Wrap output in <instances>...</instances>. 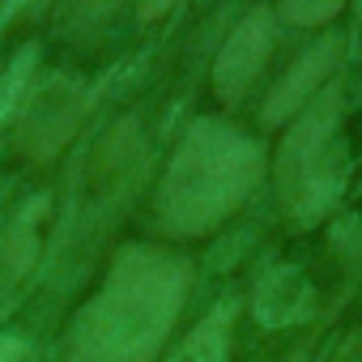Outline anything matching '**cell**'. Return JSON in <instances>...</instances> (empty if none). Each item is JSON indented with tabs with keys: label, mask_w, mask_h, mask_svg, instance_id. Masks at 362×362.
Listing matches in <instances>:
<instances>
[{
	"label": "cell",
	"mask_w": 362,
	"mask_h": 362,
	"mask_svg": "<svg viewBox=\"0 0 362 362\" xmlns=\"http://www.w3.org/2000/svg\"><path fill=\"white\" fill-rule=\"evenodd\" d=\"M43 214H47V197L30 201L5 230H0V315L18 303L22 286L30 281V273H35V264H39Z\"/></svg>",
	"instance_id": "cell-6"
},
{
	"label": "cell",
	"mask_w": 362,
	"mask_h": 362,
	"mask_svg": "<svg viewBox=\"0 0 362 362\" xmlns=\"http://www.w3.org/2000/svg\"><path fill=\"white\" fill-rule=\"evenodd\" d=\"M315 298H311V281L294 269V264H273L260 273L256 290H252V311L264 328H290L303 324L311 315Z\"/></svg>",
	"instance_id": "cell-8"
},
{
	"label": "cell",
	"mask_w": 362,
	"mask_h": 362,
	"mask_svg": "<svg viewBox=\"0 0 362 362\" xmlns=\"http://www.w3.org/2000/svg\"><path fill=\"white\" fill-rule=\"evenodd\" d=\"M341 124V90H320L307 111L286 132L273 179H277V205L294 226H315L332 214L345 192V145L337 136Z\"/></svg>",
	"instance_id": "cell-3"
},
{
	"label": "cell",
	"mask_w": 362,
	"mask_h": 362,
	"mask_svg": "<svg viewBox=\"0 0 362 362\" xmlns=\"http://www.w3.org/2000/svg\"><path fill=\"white\" fill-rule=\"evenodd\" d=\"M192 269L149 243L124 247L103 290L77 311L69 332V362H153L188 303Z\"/></svg>",
	"instance_id": "cell-1"
},
{
	"label": "cell",
	"mask_w": 362,
	"mask_h": 362,
	"mask_svg": "<svg viewBox=\"0 0 362 362\" xmlns=\"http://www.w3.org/2000/svg\"><path fill=\"white\" fill-rule=\"evenodd\" d=\"M13 5H43V0H13Z\"/></svg>",
	"instance_id": "cell-15"
},
{
	"label": "cell",
	"mask_w": 362,
	"mask_h": 362,
	"mask_svg": "<svg viewBox=\"0 0 362 362\" xmlns=\"http://www.w3.org/2000/svg\"><path fill=\"white\" fill-rule=\"evenodd\" d=\"M273 22H277L273 9L269 5H256L230 30V39L222 43V52L214 60V90H218V98L239 103L252 90V81L264 73V60L273 52Z\"/></svg>",
	"instance_id": "cell-5"
},
{
	"label": "cell",
	"mask_w": 362,
	"mask_h": 362,
	"mask_svg": "<svg viewBox=\"0 0 362 362\" xmlns=\"http://www.w3.org/2000/svg\"><path fill=\"white\" fill-rule=\"evenodd\" d=\"M345 9V0H281L277 13L294 26H324Z\"/></svg>",
	"instance_id": "cell-10"
},
{
	"label": "cell",
	"mask_w": 362,
	"mask_h": 362,
	"mask_svg": "<svg viewBox=\"0 0 362 362\" xmlns=\"http://www.w3.org/2000/svg\"><path fill=\"white\" fill-rule=\"evenodd\" d=\"M0 362H35V349L26 337H13V332H0Z\"/></svg>",
	"instance_id": "cell-12"
},
{
	"label": "cell",
	"mask_w": 362,
	"mask_h": 362,
	"mask_svg": "<svg viewBox=\"0 0 362 362\" xmlns=\"http://www.w3.org/2000/svg\"><path fill=\"white\" fill-rule=\"evenodd\" d=\"M230 324H235V307L222 303L188 332V341L175 349L170 362H230Z\"/></svg>",
	"instance_id": "cell-9"
},
{
	"label": "cell",
	"mask_w": 362,
	"mask_h": 362,
	"mask_svg": "<svg viewBox=\"0 0 362 362\" xmlns=\"http://www.w3.org/2000/svg\"><path fill=\"white\" fill-rule=\"evenodd\" d=\"M175 0H141V18H158L162 9H170Z\"/></svg>",
	"instance_id": "cell-13"
},
{
	"label": "cell",
	"mask_w": 362,
	"mask_h": 362,
	"mask_svg": "<svg viewBox=\"0 0 362 362\" xmlns=\"http://www.w3.org/2000/svg\"><path fill=\"white\" fill-rule=\"evenodd\" d=\"M264 175V149L226 119H197L166 162L153 197L162 235L192 239L218 230L256 192Z\"/></svg>",
	"instance_id": "cell-2"
},
{
	"label": "cell",
	"mask_w": 362,
	"mask_h": 362,
	"mask_svg": "<svg viewBox=\"0 0 362 362\" xmlns=\"http://www.w3.org/2000/svg\"><path fill=\"white\" fill-rule=\"evenodd\" d=\"M303 358H307V345H298V349H294V354H286L281 362H303Z\"/></svg>",
	"instance_id": "cell-14"
},
{
	"label": "cell",
	"mask_w": 362,
	"mask_h": 362,
	"mask_svg": "<svg viewBox=\"0 0 362 362\" xmlns=\"http://www.w3.org/2000/svg\"><path fill=\"white\" fill-rule=\"evenodd\" d=\"M26 73H30V52H22V60L9 69V77H5V86H0V124L9 119V111H13V103L26 94Z\"/></svg>",
	"instance_id": "cell-11"
},
{
	"label": "cell",
	"mask_w": 362,
	"mask_h": 362,
	"mask_svg": "<svg viewBox=\"0 0 362 362\" xmlns=\"http://www.w3.org/2000/svg\"><path fill=\"white\" fill-rule=\"evenodd\" d=\"M337 52H341V43H337L332 35H328V39H320L311 52H303V56L290 64V73L269 90V98H264V107H260L264 124H281V119L298 115V111L307 107V98L320 90V81L328 77V69H332Z\"/></svg>",
	"instance_id": "cell-7"
},
{
	"label": "cell",
	"mask_w": 362,
	"mask_h": 362,
	"mask_svg": "<svg viewBox=\"0 0 362 362\" xmlns=\"http://www.w3.org/2000/svg\"><path fill=\"white\" fill-rule=\"evenodd\" d=\"M90 103H94V90H86V86H77L69 77H52L43 90H35L30 111L22 115L18 149L26 158H35V162H47L69 141V132L90 111Z\"/></svg>",
	"instance_id": "cell-4"
}]
</instances>
